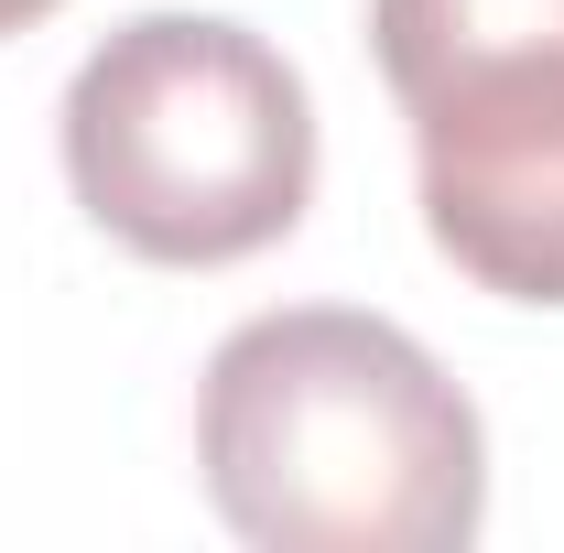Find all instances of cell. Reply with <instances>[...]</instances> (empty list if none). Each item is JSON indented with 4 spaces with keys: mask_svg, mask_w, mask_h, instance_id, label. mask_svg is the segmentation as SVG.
Listing matches in <instances>:
<instances>
[{
    "mask_svg": "<svg viewBox=\"0 0 564 553\" xmlns=\"http://www.w3.org/2000/svg\"><path fill=\"white\" fill-rule=\"evenodd\" d=\"M196 467L217 521L261 553H456L489 521L478 402L358 304H282L217 337Z\"/></svg>",
    "mask_w": 564,
    "mask_h": 553,
    "instance_id": "1",
    "label": "cell"
},
{
    "mask_svg": "<svg viewBox=\"0 0 564 553\" xmlns=\"http://www.w3.org/2000/svg\"><path fill=\"white\" fill-rule=\"evenodd\" d=\"M66 185L131 261L228 272L315 207V98L228 11H131L66 76Z\"/></svg>",
    "mask_w": 564,
    "mask_h": 553,
    "instance_id": "2",
    "label": "cell"
},
{
    "mask_svg": "<svg viewBox=\"0 0 564 553\" xmlns=\"http://www.w3.org/2000/svg\"><path fill=\"white\" fill-rule=\"evenodd\" d=\"M423 228L478 293L564 304V0H369Z\"/></svg>",
    "mask_w": 564,
    "mask_h": 553,
    "instance_id": "3",
    "label": "cell"
},
{
    "mask_svg": "<svg viewBox=\"0 0 564 553\" xmlns=\"http://www.w3.org/2000/svg\"><path fill=\"white\" fill-rule=\"evenodd\" d=\"M44 11H55V0H0V44H11V33H33Z\"/></svg>",
    "mask_w": 564,
    "mask_h": 553,
    "instance_id": "4",
    "label": "cell"
}]
</instances>
